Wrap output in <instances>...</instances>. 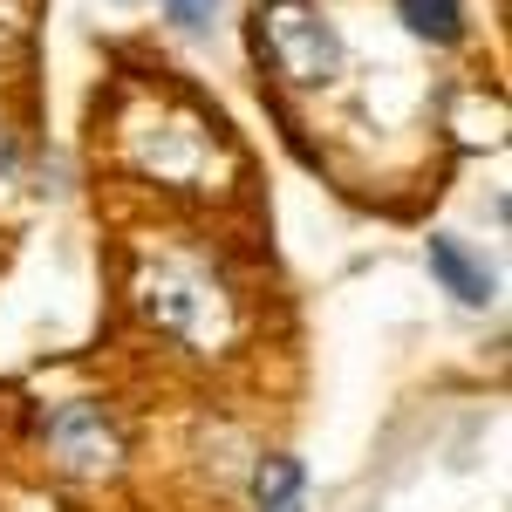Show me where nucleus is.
Listing matches in <instances>:
<instances>
[{"instance_id":"1","label":"nucleus","mask_w":512,"mask_h":512,"mask_svg":"<svg viewBox=\"0 0 512 512\" xmlns=\"http://www.w3.org/2000/svg\"><path fill=\"white\" fill-rule=\"evenodd\" d=\"M130 308H137V321L151 335H164L171 349L198 355V362L233 355L239 335H246V308H239L233 280L219 274L212 260L178 253V246L137 253V267H130Z\"/></svg>"},{"instance_id":"2","label":"nucleus","mask_w":512,"mask_h":512,"mask_svg":"<svg viewBox=\"0 0 512 512\" xmlns=\"http://www.w3.org/2000/svg\"><path fill=\"white\" fill-rule=\"evenodd\" d=\"M123 164L137 178L164 185V192H212L226 144H219V123H205L198 110L144 103V110L123 117Z\"/></svg>"},{"instance_id":"3","label":"nucleus","mask_w":512,"mask_h":512,"mask_svg":"<svg viewBox=\"0 0 512 512\" xmlns=\"http://www.w3.org/2000/svg\"><path fill=\"white\" fill-rule=\"evenodd\" d=\"M253 41H260V62L287 89H335L342 62H349L335 21L321 14L315 0H260L253 7Z\"/></svg>"},{"instance_id":"4","label":"nucleus","mask_w":512,"mask_h":512,"mask_svg":"<svg viewBox=\"0 0 512 512\" xmlns=\"http://www.w3.org/2000/svg\"><path fill=\"white\" fill-rule=\"evenodd\" d=\"M41 451L62 478H82V485H103V478L123 472L130 458V437H123L117 410H103L96 396H69V403H48L35 417Z\"/></svg>"},{"instance_id":"5","label":"nucleus","mask_w":512,"mask_h":512,"mask_svg":"<svg viewBox=\"0 0 512 512\" xmlns=\"http://www.w3.org/2000/svg\"><path fill=\"white\" fill-rule=\"evenodd\" d=\"M424 260H431V274L444 280V294H451V301H465V308H485V301H492V274H485V260H478L465 239L431 233Z\"/></svg>"},{"instance_id":"6","label":"nucleus","mask_w":512,"mask_h":512,"mask_svg":"<svg viewBox=\"0 0 512 512\" xmlns=\"http://www.w3.org/2000/svg\"><path fill=\"white\" fill-rule=\"evenodd\" d=\"M253 506L260 512H308V472H301V458L267 451L253 465Z\"/></svg>"},{"instance_id":"7","label":"nucleus","mask_w":512,"mask_h":512,"mask_svg":"<svg viewBox=\"0 0 512 512\" xmlns=\"http://www.w3.org/2000/svg\"><path fill=\"white\" fill-rule=\"evenodd\" d=\"M396 21L431 48H451L465 41V0H396Z\"/></svg>"},{"instance_id":"8","label":"nucleus","mask_w":512,"mask_h":512,"mask_svg":"<svg viewBox=\"0 0 512 512\" xmlns=\"http://www.w3.org/2000/svg\"><path fill=\"white\" fill-rule=\"evenodd\" d=\"M212 7H219V0H164V14H171L185 35H205V28H212Z\"/></svg>"}]
</instances>
